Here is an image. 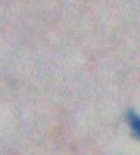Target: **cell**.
I'll return each mask as SVG.
<instances>
[{
	"label": "cell",
	"mask_w": 140,
	"mask_h": 155,
	"mask_svg": "<svg viewBox=\"0 0 140 155\" xmlns=\"http://www.w3.org/2000/svg\"><path fill=\"white\" fill-rule=\"evenodd\" d=\"M128 121H130V127H132L133 133H135L137 137H140V118L133 111H130L128 113Z\"/></svg>",
	"instance_id": "cell-1"
}]
</instances>
